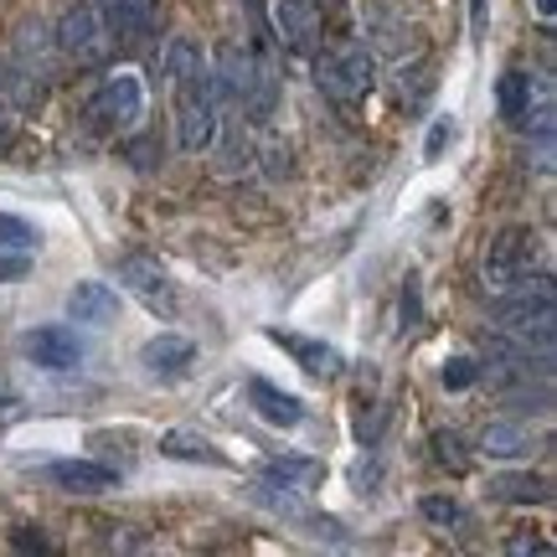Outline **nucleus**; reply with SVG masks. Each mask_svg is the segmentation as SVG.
I'll list each match as a JSON object with an SVG mask.
<instances>
[{
	"label": "nucleus",
	"mask_w": 557,
	"mask_h": 557,
	"mask_svg": "<svg viewBox=\"0 0 557 557\" xmlns=\"http://www.w3.org/2000/svg\"><path fill=\"white\" fill-rule=\"evenodd\" d=\"M165 78L176 83V145L186 156H207L218 145V124H222L212 62L191 37H176L165 47Z\"/></svg>",
	"instance_id": "nucleus-1"
},
{
	"label": "nucleus",
	"mask_w": 557,
	"mask_h": 557,
	"mask_svg": "<svg viewBox=\"0 0 557 557\" xmlns=\"http://www.w3.org/2000/svg\"><path fill=\"white\" fill-rule=\"evenodd\" d=\"M212 88H218V103H238L253 124H269L278 109V78L274 67L253 52V47H238V41H222L212 52Z\"/></svg>",
	"instance_id": "nucleus-2"
},
{
	"label": "nucleus",
	"mask_w": 557,
	"mask_h": 557,
	"mask_svg": "<svg viewBox=\"0 0 557 557\" xmlns=\"http://www.w3.org/2000/svg\"><path fill=\"white\" fill-rule=\"evenodd\" d=\"M315 88L331 103H361L377 88V58L357 37H341V47L315 52Z\"/></svg>",
	"instance_id": "nucleus-3"
},
{
	"label": "nucleus",
	"mask_w": 557,
	"mask_h": 557,
	"mask_svg": "<svg viewBox=\"0 0 557 557\" xmlns=\"http://www.w3.org/2000/svg\"><path fill=\"white\" fill-rule=\"evenodd\" d=\"M496 109L511 129H553V83L542 73L511 67L496 88Z\"/></svg>",
	"instance_id": "nucleus-4"
},
{
	"label": "nucleus",
	"mask_w": 557,
	"mask_h": 557,
	"mask_svg": "<svg viewBox=\"0 0 557 557\" xmlns=\"http://www.w3.org/2000/svg\"><path fill=\"white\" fill-rule=\"evenodd\" d=\"M532 263H537V238H532L527 227H506V233H496L491 248H485V263H480L485 295L491 299L506 295L511 284H521V278L532 274Z\"/></svg>",
	"instance_id": "nucleus-5"
},
{
	"label": "nucleus",
	"mask_w": 557,
	"mask_h": 557,
	"mask_svg": "<svg viewBox=\"0 0 557 557\" xmlns=\"http://www.w3.org/2000/svg\"><path fill=\"white\" fill-rule=\"evenodd\" d=\"M109 47H114V32H109V21H103L99 5H67L58 21V52L67 62H78V67H94V62L109 58Z\"/></svg>",
	"instance_id": "nucleus-6"
},
{
	"label": "nucleus",
	"mask_w": 557,
	"mask_h": 557,
	"mask_svg": "<svg viewBox=\"0 0 557 557\" xmlns=\"http://www.w3.org/2000/svg\"><path fill=\"white\" fill-rule=\"evenodd\" d=\"M139 114H145V88H139L135 73H109V78L94 88V99H88V124H99V129H135Z\"/></svg>",
	"instance_id": "nucleus-7"
},
{
	"label": "nucleus",
	"mask_w": 557,
	"mask_h": 557,
	"mask_svg": "<svg viewBox=\"0 0 557 557\" xmlns=\"http://www.w3.org/2000/svg\"><path fill=\"white\" fill-rule=\"evenodd\" d=\"M21 351L37 367H47V372H78L83 357H88V346H83V336L73 325H37V331H26Z\"/></svg>",
	"instance_id": "nucleus-8"
},
{
	"label": "nucleus",
	"mask_w": 557,
	"mask_h": 557,
	"mask_svg": "<svg viewBox=\"0 0 557 557\" xmlns=\"http://www.w3.org/2000/svg\"><path fill=\"white\" fill-rule=\"evenodd\" d=\"M41 480L67 496H109L120 485V470L99 465V459H52V465H41Z\"/></svg>",
	"instance_id": "nucleus-9"
},
{
	"label": "nucleus",
	"mask_w": 557,
	"mask_h": 557,
	"mask_svg": "<svg viewBox=\"0 0 557 557\" xmlns=\"http://www.w3.org/2000/svg\"><path fill=\"white\" fill-rule=\"evenodd\" d=\"M274 32H278V47L295 52V58H315L320 52V16L310 0H274Z\"/></svg>",
	"instance_id": "nucleus-10"
},
{
	"label": "nucleus",
	"mask_w": 557,
	"mask_h": 557,
	"mask_svg": "<svg viewBox=\"0 0 557 557\" xmlns=\"http://www.w3.org/2000/svg\"><path fill=\"white\" fill-rule=\"evenodd\" d=\"M120 284L150 305V315H165V320L176 315V289H171V278H165V269L156 259H139V253L120 259Z\"/></svg>",
	"instance_id": "nucleus-11"
},
{
	"label": "nucleus",
	"mask_w": 557,
	"mask_h": 557,
	"mask_svg": "<svg viewBox=\"0 0 557 557\" xmlns=\"http://www.w3.org/2000/svg\"><path fill=\"white\" fill-rule=\"evenodd\" d=\"M191 361H197V346L186 336H176V331H160V336H150L139 346V367H145V377L156 382H176Z\"/></svg>",
	"instance_id": "nucleus-12"
},
{
	"label": "nucleus",
	"mask_w": 557,
	"mask_h": 557,
	"mask_svg": "<svg viewBox=\"0 0 557 557\" xmlns=\"http://www.w3.org/2000/svg\"><path fill=\"white\" fill-rule=\"evenodd\" d=\"M67 315L78 325H109L120 315V289L114 284H99V278H83L67 289Z\"/></svg>",
	"instance_id": "nucleus-13"
},
{
	"label": "nucleus",
	"mask_w": 557,
	"mask_h": 557,
	"mask_svg": "<svg viewBox=\"0 0 557 557\" xmlns=\"http://www.w3.org/2000/svg\"><path fill=\"white\" fill-rule=\"evenodd\" d=\"M103 21H109L114 37L145 41V37H156V26H160V0H103Z\"/></svg>",
	"instance_id": "nucleus-14"
},
{
	"label": "nucleus",
	"mask_w": 557,
	"mask_h": 557,
	"mask_svg": "<svg viewBox=\"0 0 557 557\" xmlns=\"http://www.w3.org/2000/svg\"><path fill=\"white\" fill-rule=\"evenodd\" d=\"M248 408H253L263 423H274V429H299V423H305V403L263 377L248 382Z\"/></svg>",
	"instance_id": "nucleus-15"
},
{
	"label": "nucleus",
	"mask_w": 557,
	"mask_h": 557,
	"mask_svg": "<svg viewBox=\"0 0 557 557\" xmlns=\"http://www.w3.org/2000/svg\"><path fill=\"white\" fill-rule=\"evenodd\" d=\"M532 449H537L532 429H527V423H511V418H500V423H491V429L480 434V455H491V459H527Z\"/></svg>",
	"instance_id": "nucleus-16"
},
{
	"label": "nucleus",
	"mask_w": 557,
	"mask_h": 557,
	"mask_svg": "<svg viewBox=\"0 0 557 557\" xmlns=\"http://www.w3.org/2000/svg\"><path fill=\"white\" fill-rule=\"evenodd\" d=\"M160 455L165 459H186V465H212V470H222L227 465V455H222L212 438L191 434V429H171V434H160Z\"/></svg>",
	"instance_id": "nucleus-17"
},
{
	"label": "nucleus",
	"mask_w": 557,
	"mask_h": 557,
	"mask_svg": "<svg viewBox=\"0 0 557 557\" xmlns=\"http://www.w3.org/2000/svg\"><path fill=\"white\" fill-rule=\"evenodd\" d=\"M274 341L284 346V351H295V361L310 372V377H336V372H341V351H336V346H325V341L284 336V331H274Z\"/></svg>",
	"instance_id": "nucleus-18"
},
{
	"label": "nucleus",
	"mask_w": 557,
	"mask_h": 557,
	"mask_svg": "<svg viewBox=\"0 0 557 557\" xmlns=\"http://www.w3.org/2000/svg\"><path fill=\"white\" fill-rule=\"evenodd\" d=\"M491 496L511 500V506H547V500H553V485H547V475L521 470V475H496L491 480Z\"/></svg>",
	"instance_id": "nucleus-19"
},
{
	"label": "nucleus",
	"mask_w": 557,
	"mask_h": 557,
	"mask_svg": "<svg viewBox=\"0 0 557 557\" xmlns=\"http://www.w3.org/2000/svg\"><path fill=\"white\" fill-rule=\"evenodd\" d=\"M253 500H263L278 517H305V491H299V485H284V480H274V475L253 480Z\"/></svg>",
	"instance_id": "nucleus-20"
},
{
	"label": "nucleus",
	"mask_w": 557,
	"mask_h": 557,
	"mask_svg": "<svg viewBox=\"0 0 557 557\" xmlns=\"http://www.w3.org/2000/svg\"><path fill=\"white\" fill-rule=\"evenodd\" d=\"M418 517L429 521V527H438V532H459L465 527V506L455 496H423L418 500Z\"/></svg>",
	"instance_id": "nucleus-21"
},
{
	"label": "nucleus",
	"mask_w": 557,
	"mask_h": 557,
	"mask_svg": "<svg viewBox=\"0 0 557 557\" xmlns=\"http://www.w3.org/2000/svg\"><path fill=\"white\" fill-rule=\"evenodd\" d=\"M398 78H403V83H398V88H403V103H408V109H418V103L434 94V62L418 58L413 67H403Z\"/></svg>",
	"instance_id": "nucleus-22"
},
{
	"label": "nucleus",
	"mask_w": 557,
	"mask_h": 557,
	"mask_svg": "<svg viewBox=\"0 0 557 557\" xmlns=\"http://www.w3.org/2000/svg\"><path fill=\"white\" fill-rule=\"evenodd\" d=\"M263 475L284 480V485H299V491H310V485L320 480V465H315V459H269V465H263Z\"/></svg>",
	"instance_id": "nucleus-23"
},
{
	"label": "nucleus",
	"mask_w": 557,
	"mask_h": 557,
	"mask_svg": "<svg viewBox=\"0 0 557 557\" xmlns=\"http://www.w3.org/2000/svg\"><path fill=\"white\" fill-rule=\"evenodd\" d=\"M41 243V233L32 227L26 218H11V212H0V248H11V253H32Z\"/></svg>",
	"instance_id": "nucleus-24"
},
{
	"label": "nucleus",
	"mask_w": 557,
	"mask_h": 557,
	"mask_svg": "<svg viewBox=\"0 0 557 557\" xmlns=\"http://www.w3.org/2000/svg\"><path fill=\"white\" fill-rule=\"evenodd\" d=\"M480 382V361L475 357H449L444 361V387L449 393H465V387H475Z\"/></svg>",
	"instance_id": "nucleus-25"
},
{
	"label": "nucleus",
	"mask_w": 557,
	"mask_h": 557,
	"mask_svg": "<svg viewBox=\"0 0 557 557\" xmlns=\"http://www.w3.org/2000/svg\"><path fill=\"white\" fill-rule=\"evenodd\" d=\"M434 459L438 465H449V470H465V438L455 429H438L434 434Z\"/></svg>",
	"instance_id": "nucleus-26"
},
{
	"label": "nucleus",
	"mask_w": 557,
	"mask_h": 557,
	"mask_svg": "<svg viewBox=\"0 0 557 557\" xmlns=\"http://www.w3.org/2000/svg\"><path fill=\"white\" fill-rule=\"evenodd\" d=\"M310 5H315L320 26H325V21H331V26H336L341 37H346V32H351V0H310Z\"/></svg>",
	"instance_id": "nucleus-27"
},
{
	"label": "nucleus",
	"mask_w": 557,
	"mask_h": 557,
	"mask_svg": "<svg viewBox=\"0 0 557 557\" xmlns=\"http://www.w3.org/2000/svg\"><path fill=\"white\" fill-rule=\"evenodd\" d=\"M248 160H253V150H248V139H233V145H227V150H222V176H238V171H248Z\"/></svg>",
	"instance_id": "nucleus-28"
},
{
	"label": "nucleus",
	"mask_w": 557,
	"mask_h": 557,
	"mask_svg": "<svg viewBox=\"0 0 557 557\" xmlns=\"http://www.w3.org/2000/svg\"><path fill=\"white\" fill-rule=\"evenodd\" d=\"M418 320H423V305H418V278L403 284V331H418Z\"/></svg>",
	"instance_id": "nucleus-29"
},
{
	"label": "nucleus",
	"mask_w": 557,
	"mask_h": 557,
	"mask_svg": "<svg viewBox=\"0 0 557 557\" xmlns=\"http://www.w3.org/2000/svg\"><path fill=\"white\" fill-rule=\"evenodd\" d=\"M449 139H455V124H449V120H438L434 129H429V145H423V160H438V150H444Z\"/></svg>",
	"instance_id": "nucleus-30"
},
{
	"label": "nucleus",
	"mask_w": 557,
	"mask_h": 557,
	"mask_svg": "<svg viewBox=\"0 0 557 557\" xmlns=\"http://www.w3.org/2000/svg\"><path fill=\"white\" fill-rule=\"evenodd\" d=\"M263 160H269V176H289V145H269Z\"/></svg>",
	"instance_id": "nucleus-31"
},
{
	"label": "nucleus",
	"mask_w": 557,
	"mask_h": 557,
	"mask_svg": "<svg viewBox=\"0 0 557 557\" xmlns=\"http://www.w3.org/2000/svg\"><path fill=\"white\" fill-rule=\"evenodd\" d=\"M21 274H26V259H21V253L11 259V253L0 248V284H11V278H21Z\"/></svg>",
	"instance_id": "nucleus-32"
},
{
	"label": "nucleus",
	"mask_w": 557,
	"mask_h": 557,
	"mask_svg": "<svg viewBox=\"0 0 557 557\" xmlns=\"http://www.w3.org/2000/svg\"><path fill=\"white\" fill-rule=\"evenodd\" d=\"M129 156H135L139 171H150V165H156V145H150V139H135V145H129Z\"/></svg>",
	"instance_id": "nucleus-33"
},
{
	"label": "nucleus",
	"mask_w": 557,
	"mask_h": 557,
	"mask_svg": "<svg viewBox=\"0 0 557 557\" xmlns=\"http://www.w3.org/2000/svg\"><path fill=\"white\" fill-rule=\"evenodd\" d=\"M16 547H21V553H32V547H37V553H52V547H47V537H32V527H21V532H16Z\"/></svg>",
	"instance_id": "nucleus-34"
},
{
	"label": "nucleus",
	"mask_w": 557,
	"mask_h": 557,
	"mask_svg": "<svg viewBox=\"0 0 557 557\" xmlns=\"http://www.w3.org/2000/svg\"><path fill=\"white\" fill-rule=\"evenodd\" d=\"M470 26H475V32H485V0H470Z\"/></svg>",
	"instance_id": "nucleus-35"
},
{
	"label": "nucleus",
	"mask_w": 557,
	"mask_h": 557,
	"mask_svg": "<svg viewBox=\"0 0 557 557\" xmlns=\"http://www.w3.org/2000/svg\"><path fill=\"white\" fill-rule=\"evenodd\" d=\"M537 16H542V21H553V16H557V0H537Z\"/></svg>",
	"instance_id": "nucleus-36"
},
{
	"label": "nucleus",
	"mask_w": 557,
	"mask_h": 557,
	"mask_svg": "<svg viewBox=\"0 0 557 557\" xmlns=\"http://www.w3.org/2000/svg\"><path fill=\"white\" fill-rule=\"evenodd\" d=\"M0 403H11V382L0 377Z\"/></svg>",
	"instance_id": "nucleus-37"
},
{
	"label": "nucleus",
	"mask_w": 557,
	"mask_h": 557,
	"mask_svg": "<svg viewBox=\"0 0 557 557\" xmlns=\"http://www.w3.org/2000/svg\"><path fill=\"white\" fill-rule=\"evenodd\" d=\"M0 94H5V67H0Z\"/></svg>",
	"instance_id": "nucleus-38"
}]
</instances>
